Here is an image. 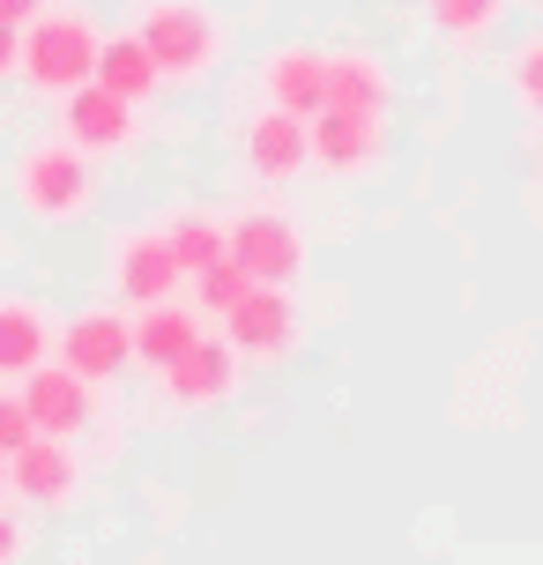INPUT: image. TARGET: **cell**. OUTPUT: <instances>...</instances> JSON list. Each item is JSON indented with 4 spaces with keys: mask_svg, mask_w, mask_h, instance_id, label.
I'll return each instance as SVG.
<instances>
[{
    "mask_svg": "<svg viewBox=\"0 0 543 565\" xmlns=\"http://www.w3.org/2000/svg\"><path fill=\"white\" fill-rule=\"evenodd\" d=\"M97 83L113 89V97H135V105H142L164 75H157V60H149L142 38H135V30H119V38H105V45H97Z\"/></svg>",
    "mask_w": 543,
    "mask_h": 565,
    "instance_id": "e0dca14e",
    "label": "cell"
},
{
    "mask_svg": "<svg viewBox=\"0 0 543 565\" xmlns=\"http://www.w3.org/2000/svg\"><path fill=\"white\" fill-rule=\"evenodd\" d=\"M194 290H201V312H216V320H224L231 306H238V298H246V290H254V276H246V268H238V260H209V268H201L194 276Z\"/></svg>",
    "mask_w": 543,
    "mask_h": 565,
    "instance_id": "44dd1931",
    "label": "cell"
},
{
    "mask_svg": "<svg viewBox=\"0 0 543 565\" xmlns=\"http://www.w3.org/2000/svg\"><path fill=\"white\" fill-rule=\"evenodd\" d=\"M0 499H8V454H0Z\"/></svg>",
    "mask_w": 543,
    "mask_h": 565,
    "instance_id": "4316f807",
    "label": "cell"
},
{
    "mask_svg": "<svg viewBox=\"0 0 543 565\" xmlns=\"http://www.w3.org/2000/svg\"><path fill=\"white\" fill-rule=\"evenodd\" d=\"M194 335H201V320L187 306H172V298H164V306H142V320H135V358L164 372Z\"/></svg>",
    "mask_w": 543,
    "mask_h": 565,
    "instance_id": "ac0fdd59",
    "label": "cell"
},
{
    "mask_svg": "<svg viewBox=\"0 0 543 565\" xmlns=\"http://www.w3.org/2000/svg\"><path fill=\"white\" fill-rule=\"evenodd\" d=\"M8 491H23L30 507H67L75 491H83V454L67 447V439H23V447L8 454Z\"/></svg>",
    "mask_w": 543,
    "mask_h": 565,
    "instance_id": "ba28073f",
    "label": "cell"
},
{
    "mask_svg": "<svg viewBox=\"0 0 543 565\" xmlns=\"http://www.w3.org/2000/svg\"><path fill=\"white\" fill-rule=\"evenodd\" d=\"M164 238H172V254H179L187 276H201L209 260H224V216H216V209H179Z\"/></svg>",
    "mask_w": 543,
    "mask_h": 565,
    "instance_id": "d6986e66",
    "label": "cell"
},
{
    "mask_svg": "<svg viewBox=\"0 0 543 565\" xmlns=\"http://www.w3.org/2000/svg\"><path fill=\"white\" fill-rule=\"evenodd\" d=\"M395 105V83L372 53H328V113H365V119H387Z\"/></svg>",
    "mask_w": 543,
    "mask_h": 565,
    "instance_id": "9a60e30c",
    "label": "cell"
},
{
    "mask_svg": "<svg viewBox=\"0 0 543 565\" xmlns=\"http://www.w3.org/2000/svg\"><path fill=\"white\" fill-rule=\"evenodd\" d=\"M231 372H238V350H231L224 335H194L172 365H164V395L187 402V409H209V402L231 395Z\"/></svg>",
    "mask_w": 543,
    "mask_h": 565,
    "instance_id": "7c38bea8",
    "label": "cell"
},
{
    "mask_svg": "<svg viewBox=\"0 0 543 565\" xmlns=\"http://www.w3.org/2000/svg\"><path fill=\"white\" fill-rule=\"evenodd\" d=\"M23 409H30V424H38L45 439H75V431L89 424V380L67 372V365H38L23 380Z\"/></svg>",
    "mask_w": 543,
    "mask_h": 565,
    "instance_id": "4fadbf2b",
    "label": "cell"
},
{
    "mask_svg": "<svg viewBox=\"0 0 543 565\" xmlns=\"http://www.w3.org/2000/svg\"><path fill=\"white\" fill-rule=\"evenodd\" d=\"M224 342L238 350V358H284L290 342H298V306H290V290L254 282V290L224 312Z\"/></svg>",
    "mask_w": 543,
    "mask_h": 565,
    "instance_id": "52a82bcc",
    "label": "cell"
},
{
    "mask_svg": "<svg viewBox=\"0 0 543 565\" xmlns=\"http://www.w3.org/2000/svg\"><path fill=\"white\" fill-rule=\"evenodd\" d=\"M97 45L105 30L89 23L83 8H45L23 30V75L38 97H75L83 83H97Z\"/></svg>",
    "mask_w": 543,
    "mask_h": 565,
    "instance_id": "6da1fadb",
    "label": "cell"
},
{
    "mask_svg": "<svg viewBox=\"0 0 543 565\" xmlns=\"http://www.w3.org/2000/svg\"><path fill=\"white\" fill-rule=\"evenodd\" d=\"M15 194L38 224H75L89 216V201H97V171H89V149H75L67 135H45L23 149V164H15Z\"/></svg>",
    "mask_w": 543,
    "mask_h": 565,
    "instance_id": "7a4b0ae2",
    "label": "cell"
},
{
    "mask_svg": "<svg viewBox=\"0 0 543 565\" xmlns=\"http://www.w3.org/2000/svg\"><path fill=\"white\" fill-rule=\"evenodd\" d=\"M60 365L83 372L89 387L97 380H119V372L135 365V320H119V312H75L67 328H60Z\"/></svg>",
    "mask_w": 543,
    "mask_h": 565,
    "instance_id": "5b68a950",
    "label": "cell"
},
{
    "mask_svg": "<svg viewBox=\"0 0 543 565\" xmlns=\"http://www.w3.org/2000/svg\"><path fill=\"white\" fill-rule=\"evenodd\" d=\"M313 164V119H290V113H268L246 127V171L254 179H268V186H284V179H298V171Z\"/></svg>",
    "mask_w": 543,
    "mask_h": 565,
    "instance_id": "30bf717a",
    "label": "cell"
},
{
    "mask_svg": "<svg viewBox=\"0 0 543 565\" xmlns=\"http://www.w3.org/2000/svg\"><path fill=\"white\" fill-rule=\"evenodd\" d=\"M23 551H30L23 513H8V507H0V565H23Z\"/></svg>",
    "mask_w": 543,
    "mask_h": 565,
    "instance_id": "cb8c5ba5",
    "label": "cell"
},
{
    "mask_svg": "<svg viewBox=\"0 0 543 565\" xmlns=\"http://www.w3.org/2000/svg\"><path fill=\"white\" fill-rule=\"evenodd\" d=\"M380 157H387L380 119H365V113H320V119H313V164L328 171V179L380 171Z\"/></svg>",
    "mask_w": 543,
    "mask_h": 565,
    "instance_id": "8fae6325",
    "label": "cell"
},
{
    "mask_svg": "<svg viewBox=\"0 0 543 565\" xmlns=\"http://www.w3.org/2000/svg\"><path fill=\"white\" fill-rule=\"evenodd\" d=\"M45 15V0H0V23H15V30H30Z\"/></svg>",
    "mask_w": 543,
    "mask_h": 565,
    "instance_id": "484cf974",
    "label": "cell"
},
{
    "mask_svg": "<svg viewBox=\"0 0 543 565\" xmlns=\"http://www.w3.org/2000/svg\"><path fill=\"white\" fill-rule=\"evenodd\" d=\"M425 15H432V30L439 38H491V30L507 23V0H425Z\"/></svg>",
    "mask_w": 543,
    "mask_h": 565,
    "instance_id": "ffe728a7",
    "label": "cell"
},
{
    "mask_svg": "<svg viewBox=\"0 0 543 565\" xmlns=\"http://www.w3.org/2000/svg\"><path fill=\"white\" fill-rule=\"evenodd\" d=\"M514 97L543 113V38H529V45L514 53Z\"/></svg>",
    "mask_w": 543,
    "mask_h": 565,
    "instance_id": "7402d4cb",
    "label": "cell"
},
{
    "mask_svg": "<svg viewBox=\"0 0 543 565\" xmlns=\"http://www.w3.org/2000/svg\"><path fill=\"white\" fill-rule=\"evenodd\" d=\"M268 105L290 119H320L328 113V53H306V45H284V53L268 60Z\"/></svg>",
    "mask_w": 543,
    "mask_h": 565,
    "instance_id": "5bb4252c",
    "label": "cell"
},
{
    "mask_svg": "<svg viewBox=\"0 0 543 565\" xmlns=\"http://www.w3.org/2000/svg\"><path fill=\"white\" fill-rule=\"evenodd\" d=\"M67 141L119 157V149L142 141V105H135V97H113L105 83H83L75 97H67Z\"/></svg>",
    "mask_w": 543,
    "mask_h": 565,
    "instance_id": "9c48e42d",
    "label": "cell"
},
{
    "mask_svg": "<svg viewBox=\"0 0 543 565\" xmlns=\"http://www.w3.org/2000/svg\"><path fill=\"white\" fill-rule=\"evenodd\" d=\"M179 254L164 231H127V238H113V290L127 298V306H164L179 290Z\"/></svg>",
    "mask_w": 543,
    "mask_h": 565,
    "instance_id": "8992f818",
    "label": "cell"
},
{
    "mask_svg": "<svg viewBox=\"0 0 543 565\" xmlns=\"http://www.w3.org/2000/svg\"><path fill=\"white\" fill-rule=\"evenodd\" d=\"M8 75H23V30L15 23H0V83Z\"/></svg>",
    "mask_w": 543,
    "mask_h": 565,
    "instance_id": "d4e9b609",
    "label": "cell"
},
{
    "mask_svg": "<svg viewBox=\"0 0 543 565\" xmlns=\"http://www.w3.org/2000/svg\"><path fill=\"white\" fill-rule=\"evenodd\" d=\"M135 38L149 45L164 83H201L216 67V53H224V30H216V15L201 0H142Z\"/></svg>",
    "mask_w": 543,
    "mask_h": 565,
    "instance_id": "3957f363",
    "label": "cell"
},
{
    "mask_svg": "<svg viewBox=\"0 0 543 565\" xmlns=\"http://www.w3.org/2000/svg\"><path fill=\"white\" fill-rule=\"evenodd\" d=\"M23 439H38V424H30L23 395H0V454H15Z\"/></svg>",
    "mask_w": 543,
    "mask_h": 565,
    "instance_id": "603a6c76",
    "label": "cell"
},
{
    "mask_svg": "<svg viewBox=\"0 0 543 565\" xmlns=\"http://www.w3.org/2000/svg\"><path fill=\"white\" fill-rule=\"evenodd\" d=\"M224 254L246 268L254 282H276V290H290V282L306 276V238H298V224H290L276 201H254V209H238L224 224Z\"/></svg>",
    "mask_w": 543,
    "mask_h": 565,
    "instance_id": "277c9868",
    "label": "cell"
},
{
    "mask_svg": "<svg viewBox=\"0 0 543 565\" xmlns=\"http://www.w3.org/2000/svg\"><path fill=\"white\" fill-rule=\"evenodd\" d=\"M53 350V320L30 298H0V380H30Z\"/></svg>",
    "mask_w": 543,
    "mask_h": 565,
    "instance_id": "2e32d148",
    "label": "cell"
}]
</instances>
